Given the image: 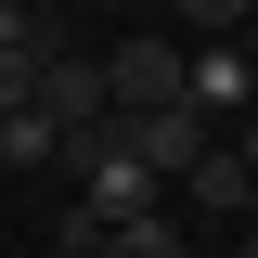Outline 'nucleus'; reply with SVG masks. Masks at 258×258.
Returning <instances> with one entry per match:
<instances>
[{
  "label": "nucleus",
  "mask_w": 258,
  "mask_h": 258,
  "mask_svg": "<svg viewBox=\"0 0 258 258\" xmlns=\"http://www.w3.org/2000/svg\"><path fill=\"white\" fill-rule=\"evenodd\" d=\"M181 64H194L181 26H129L116 52H103V103H116V116H168V103H181Z\"/></svg>",
  "instance_id": "nucleus-1"
},
{
  "label": "nucleus",
  "mask_w": 258,
  "mask_h": 258,
  "mask_svg": "<svg viewBox=\"0 0 258 258\" xmlns=\"http://www.w3.org/2000/svg\"><path fill=\"white\" fill-rule=\"evenodd\" d=\"M26 103H39L52 129H103V116H116V103H103V52H78V39L52 26V39H39V91H26Z\"/></svg>",
  "instance_id": "nucleus-2"
},
{
  "label": "nucleus",
  "mask_w": 258,
  "mask_h": 258,
  "mask_svg": "<svg viewBox=\"0 0 258 258\" xmlns=\"http://www.w3.org/2000/svg\"><path fill=\"white\" fill-rule=\"evenodd\" d=\"M181 103H194V116H258V52H245V39H194V64H181Z\"/></svg>",
  "instance_id": "nucleus-3"
},
{
  "label": "nucleus",
  "mask_w": 258,
  "mask_h": 258,
  "mask_svg": "<svg viewBox=\"0 0 258 258\" xmlns=\"http://www.w3.org/2000/svg\"><path fill=\"white\" fill-rule=\"evenodd\" d=\"M116 142L142 168H155V181H181L194 155H207V142H220V116H194V103H168V116H116Z\"/></svg>",
  "instance_id": "nucleus-4"
},
{
  "label": "nucleus",
  "mask_w": 258,
  "mask_h": 258,
  "mask_svg": "<svg viewBox=\"0 0 258 258\" xmlns=\"http://www.w3.org/2000/svg\"><path fill=\"white\" fill-rule=\"evenodd\" d=\"M168 194H181L194 220H245V155H232V129H220V142H207V155H194Z\"/></svg>",
  "instance_id": "nucleus-5"
},
{
  "label": "nucleus",
  "mask_w": 258,
  "mask_h": 258,
  "mask_svg": "<svg viewBox=\"0 0 258 258\" xmlns=\"http://www.w3.org/2000/svg\"><path fill=\"white\" fill-rule=\"evenodd\" d=\"M52 155H64V129L39 116V103H13V116H0V168L26 181V168H52Z\"/></svg>",
  "instance_id": "nucleus-6"
},
{
  "label": "nucleus",
  "mask_w": 258,
  "mask_h": 258,
  "mask_svg": "<svg viewBox=\"0 0 258 258\" xmlns=\"http://www.w3.org/2000/svg\"><path fill=\"white\" fill-rule=\"evenodd\" d=\"M91 258H194V245H181V220L155 207V220H116V232H103Z\"/></svg>",
  "instance_id": "nucleus-7"
},
{
  "label": "nucleus",
  "mask_w": 258,
  "mask_h": 258,
  "mask_svg": "<svg viewBox=\"0 0 258 258\" xmlns=\"http://www.w3.org/2000/svg\"><path fill=\"white\" fill-rule=\"evenodd\" d=\"M245 13H258V0H168V26H194V39H232Z\"/></svg>",
  "instance_id": "nucleus-8"
},
{
  "label": "nucleus",
  "mask_w": 258,
  "mask_h": 258,
  "mask_svg": "<svg viewBox=\"0 0 258 258\" xmlns=\"http://www.w3.org/2000/svg\"><path fill=\"white\" fill-rule=\"evenodd\" d=\"M39 39H52V26H39ZM39 39H13V52H0V116H13V103L39 91Z\"/></svg>",
  "instance_id": "nucleus-9"
},
{
  "label": "nucleus",
  "mask_w": 258,
  "mask_h": 258,
  "mask_svg": "<svg viewBox=\"0 0 258 258\" xmlns=\"http://www.w3.org/2000/svg\"><path fill=\"white\" fill-rule=\"evenodd\" d=\"M39 26H52L39 0H0V52H13V39H39Z\"/></svg>",
  "instance_id": "nucleus-10"
},
{
  "label": "nucleus",
  "mask_w": 258,
  "mask_h": 258,
  "mask_svg": "<svg viewBox=\"0 0 258 258\" xmlns=\"http://www.w3.org/2000/svg\"><path fill=\"white\" fill-rule=\"evenodd\" d=\"M232 155H245V220H258V116H232Z\"/></svg>",
  "instance_id": "nucleus-11"
},
{
  "label": "nucleus",
  "mask_w": 258,
  "mask_h": 258,
  "mask_svg": "<svg viewBox=\"0 0 258 258\" xmlns=\"http://www.w3.org/2000/svg\"><path fill=\"white\" fill-rule=\"evenodd\" d=\"M91 245H103V232H91ZM91 245H78V232H52V245H39V258H91Z\"/></svg>",
  "instance_id": "nucleus-12"
},
{
  "label": "nucleus",
  "mask_w": 258,
  "mask_h": 258,
  "mask_svg": "<svg viewBox=\"0 0 258 258\" xmlns=\"http://www.w3.org/2000/svg\"><path fill=\"white\" fill-rule=\"evenodd\" d=\"M116 13H168V0H116Z\"/></svg>",
  "instance_id": "nucleus-13"
}]
</instances>
